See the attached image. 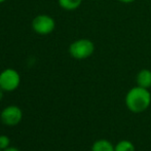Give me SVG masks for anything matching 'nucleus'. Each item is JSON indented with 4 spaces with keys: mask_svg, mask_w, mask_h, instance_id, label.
I'll return each mask as SVG.
<instances>
[{
    "mask_svg": "<svg viewBox=\"0 0 151 151\" xmlns=\"http://www.w3.org/2000/svg\"><path fill=\"white\" fill-rule=\"evenodd\" d=\"M124 103L131 112L136 114L142 113L149 108L151 104V93L148 88L136 86L127 93Z\"/></svg>",
    "mask_w": 151,
    "mask_h": 151,
    "instance_id": "obj_1",
    "label": "nucleus"
},
{
    "mask_svg": "<svg viewBox=\"0 0 151 151\" xmlns=\"http://www.w3.org/2000/svg\"><path fill=\"white\" fill-rule=\"evenodd\" d=\"M69 55L78 61L86 60L95 52V44L88 38H80L74 40L68 48Z\"/></svg>",
    "mask_w": 151,
    "mask_h": 151,
    "instance_id": "obj_2",
    "label": "nucleus"
},
{
    "mask_svg": "<svg viewBox=\"0 0 151 151\" xmlns=\"http://www.w3.org/2000/svg\"><path fill=\"white\" fill-rule=\"evenodd\" d=\"M21 75L16 69L6 68L0 72V88L6 93L16 91L20 86Z\"/></svg>",
    "mask_w": 151,
    "mask_h": 151,
    "instance_id": "obj_3",
    "label": "nucleus"
},
{
    "mask_svg": "<svg viewBox=\"0 0 151 151\" xmlns=\"http://www.w3.org/2000/svg\"><path fill=\"white\" fill-rule=\"evenodd\" d=\"M32 29L38 35H48L56 29V21L48 14H38L32 21Z\"/></svg>",
    "mask_w": 151,
    "mask_h": 151,
    "instance_id": "obj_4",
    "label": "nucleus"
},
{
    "mask_svg": "<svg viewBox=\"0 0 151 151\" xmlns=\"http://www.w3.org/2000/svg\"><path fill=\"white\" fill-rule=\"evenodd\" d=\"M0 119L2 123L8 127L17 125L23 119V111L16 105H9L5 107L0 113Z\"/></svg>",
    "mask_w": 151,
    "mask_h": 151,
    "instance_id": "obj_5",
    "label": "nucleus"
},
{
    "mask_svg": "<svg viewBox=\"0 0 151 151\" xmlns=\"http://www.w3.org/2000/svg\"><path fill=\"white\" fill-rule=\"evenodd\" d=\"M136 82H137V86L149 90L151 88V70L149 69L140 70L138 72L137 76H136Z\"/></svg>",
    "mask_w": 151,
    "mask_h": 151,
    "instance_id": "obj_6",
    "label": "nucleus"
},
{
    "mask_svg": "<svg viewBox=\"0 0 151 151\" xmlns=\"http://www.w3.org/2000/svg\"><path fill=\"white\" fill-rule=\"evenodd\" d=\"M91 151H114V145L106 139L97 140L93 143Z\"/></svg>",
    "mask_w": 151,
    "mask_h": 151,
    "instance_id": "obj_7",
    "label": "nucleus"
},
{
    "mask_svg": "<svg viewBox=\"0 0 151 151\" xmlns=\"http://www.w3.org/2000/svg\"><path fill=\"white\" fill-rule=\"evenodd\" d=\"M58 3L61 8L67 12L76 10L82 3V0H58Z\"/></svg>",
    "mask_w": 151,
    "mask_h": 151,
    "instance_id": "obj_8",
    "label": "nucleus"
},
{
    "mask_svg": "<svg viewBox=\"0 0 151 151\" xmlns=\"http://www.w3.org/2000/svg\"><path fill=\"white\" fill-rule=\"evenodd\" d=\"M114 151H136L135 145L129 140H121L114 145Z\"/></svg>",
    "mask_w": 151,
    "mask_h": 151,
    "instance_id": "obj_9",
    "label": "nucleus"
},
{
    "mask_svg": "<svg viewBox=\"0 0 151 151\" xmlns=\"http://www.w3.org/2000/svg\"><path fill=\"white\" fill-rule=\"evenodd\" d=\"M10 146V139L6 135H0V149L4 150Z\"/></svg>",
    "mask_w": 151,
    "mask_h": 151,
    "instance_id": "obj_10",
    "label": "nucleus"
},
{
    "mask_svg": "<svg viewBox=\"0 0 151 151\" xmlns=\"http://www.w3.org/2000/svg\"><path fill=\"white\" fill-rule=\"evenodd\" d=\"M2 151H20V149H18L17 147H12V146H9V147H7L6 149L2 150Z\"/></svg>",
    "mask_w": 151,
    "mask_h": 151,
    "instance_id": "obj_11",
    "label": "nucleus"
},
{
    "mask_svg": "<svg viewBox=\"0 0 151 151\" xmlns=\"http://www.w3.org/2000/svg\"><path fill=\"white\" fill-rule=\"evenodd\" d=\"M117 1H119L120 3H124V4H129V3H133V2H135L136 0H117Z\"/></svg>",
    "mask_w": 151,
    "mask_h": 151,
    "instance_id": "obj_12",
    "label": "nucleus"
},
{
    "mask_svg": "<svg viewBox=\"0 0 151 151\" xmlns=\"http://www.w3.org/2000/svg\"><path fill=\"white\" fill-rule=\"evenodd\" d=\"M4 93H5V91H4L3 90H2L1 88H0V102H1V101H2V99H3Z\"/></svg>",
    "mask_w": 151,
    "mask_h": 151,
    "instance_id": "obj_13",
    "label": "nucleus"
},
{
    "mask_svg": "<svg viewBox=\"0 0 151 151\" xmlns=\"http://www.w3.org/2000/svg\"><path fill=\"white\" fill-rule=\"evenodd\" d=\"M5 1H7V0H0V4H1V3H4Z\"/></svg>",
    "mask_w": 151,
    "mask_h": 151,
    "instance_id": "obj_14",
    "label": "nucleus"
},
{
    "mask_svg": "<svg viewBox=\"0 0 151 151\" xmlns=\"http://www.w3.org/2000/svg\"><path fill=\"white\" fill-rule=\"evenodd\" d=\"M0 151H2V150H1V149H0Z\"/></svg>",
    "mask_w": 151,
    "mask_h": 151,
    "instance_id": "obj_15",
    "label": "nucleus"
}]
</instances>
